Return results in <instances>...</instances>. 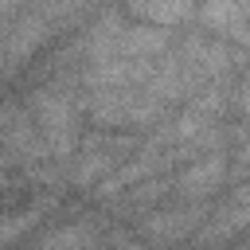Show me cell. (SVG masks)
<instances>
[{
    "label": "cell",
    "instance_id": "obj_1",
    "mask_svg": "<svg viewBox=\"0 0 250 250\" xmlns=\"http://www.w3.org/2000/svg\"><path fill=\"white\" fill-rule=\"evenodd\" d=\"M145 20H156V23H176L188 16V0H137L133 4Z\"/></svg>",
    "mask_w": 250,
    "mask_h": 250
}]
</instances>
